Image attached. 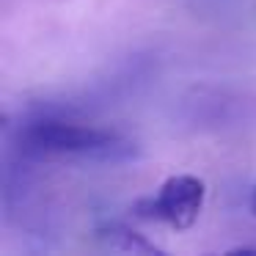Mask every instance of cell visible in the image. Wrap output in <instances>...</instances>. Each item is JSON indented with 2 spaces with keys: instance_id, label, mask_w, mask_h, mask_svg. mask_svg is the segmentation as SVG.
I'll use <instances>...</instances> for the list:
<instances>
[{
  "instance_id": "obj_2",
  "label": "cell",
  "mask_w": 256,
  "mask_h": 256,
  "mask_svg": "<svg viewBox=\"0 0 256 256\" xmlns=\"http://www.w3.org/2000/svg\"><path fill=\"white\" fill-rule=\"evenodd\" d=\"M204 198H206L204 179L193 176V174H176V176H168L160 184L157 196L135 201L132 215L140 218V220L166 223L176 232H188L198 220L201 210H204Z\"/></svg>"
},
{
  "instance_id": "obj_1",
  "label": "cell",
  "mask_w": 256,
  "mask_h": 256,
  "mask_svg": "<svg viewBox=\"0 0 256 256\" xmlns=\"http://www.w3.org/2000/svg\"><path fill=\"white\" fill-rule=\"evenodd\" d=\"M17 152L30 162H118L135 152L124 135L72 118L42 116L20 124Z\"/></svg>"
},
{
  "instance_id": "obj_3",
  "label": "cell",
  "mask_w": 256,
  "mask_h": 256,
  "mask_svg": "<svg viewBox=\"0 0 256 256\" xmlns=\"http://www.w3.org/2000/svg\"><path fill=\"white\" fill-rule=\"evenodd\" d=\"M96 237H100L102 242L108 245V248H113V250H124V254H162V250L157 248L154 242H149V240H146L144 234L132 232V228H130L127 223H118V220L100 226Z\"/></svg>"
},
{
  "instance_id": "obj_4",
  "label": "cell",
  "mask_w": 256,
  "mask_h": 256,
  "mask_svg": "<svg viewBox=\"0 0 256 256\" xmlns=\"http://www.w3.org/2000/svg\"><path fill=\"white\" fill-rule=\"evenodd\" d=\"M250 212L256 215V188H254V196H250Z\"/></svg>"
}]
</instances>
